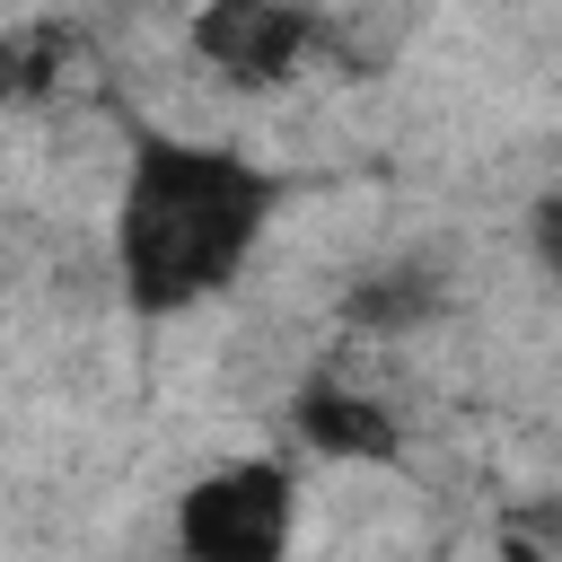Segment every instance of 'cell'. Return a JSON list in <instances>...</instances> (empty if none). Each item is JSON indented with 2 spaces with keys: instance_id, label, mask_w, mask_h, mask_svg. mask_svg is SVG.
I'll use <instances>...</instances> for the list:
<instances>
[{
  "instance_id": "7a4b0ae2",
  "label": "cell",
  "mask_w": 562,
  "mask_h": 562,
  "mask_svg": "<svg viewBox=\"0 0 562 562\" xmlns=\"http://www.w3.org/2000/svg\"><path fill=\"white\" fill-rule=\"evenodd\" d=\"M290 474L272 457H237L176 501V544L202 562H272L290 544Z\"/></svg>"
},
{
  "instance_id": "5b68a950",
  "label": "cell",
  "mask_w": 562,
  "mask_h": 562,
  "mask_svg": "<svg viewBox=\"0 0 562 562\" xmlns=\"http://www.w3.org/2000/svg\"><path fill=\"white\" fill-rule=\"evenodd\" d=\"M61 26H9L0 35V97H44L61 79Z\"/></svg>"
},
{
  "instance_id": "3957f363",
  "label": "cell",
  "mask_w": 562,
  "mask_h": 562,
  "mask_svg": "<svg viewBox=\"0 0 562 562\" xmlns=\"http://www.w3.org/2000/svg\"><path fill=\"white\" fill-rule=\"evenodd\" d=\"M307 44H316V18L299 0H193V53L228 88H281Z\"/></svg>"
},
{
  "instance_id": "6da1fadb",
  "label": "cell",
  "mask_w": 562,
  "mask_h": 562,
  "mask_svg": "<svg viewBox=\"0 0 562 562\" xmlns=\"http://www.w3.org/2000/svg\"><path fill=\"white\" fill-rule=\"evenodd\" d=\"M272 220V176L237 149L202 140H140L123 184V281L140 307H193L255 255Z\"/></svg>"
},
{
  "instance_id": "277c9868",
  "label": "cell",
  "mask_w": 562,
  "mask_h": 562,
  "mask_svg": "<svg viewBox=\"0 0 562 562\" xmlns=\"http://www.w3.org/2000/svg\"><path fill=\"white\" fill-rule=\"evenodd\" d=\"M299 439H307L316 457H342V465H395V457H404L395 413H386L378 395H360V386H334V378L299 395Z\"/></svg>"
}]
</instances>
